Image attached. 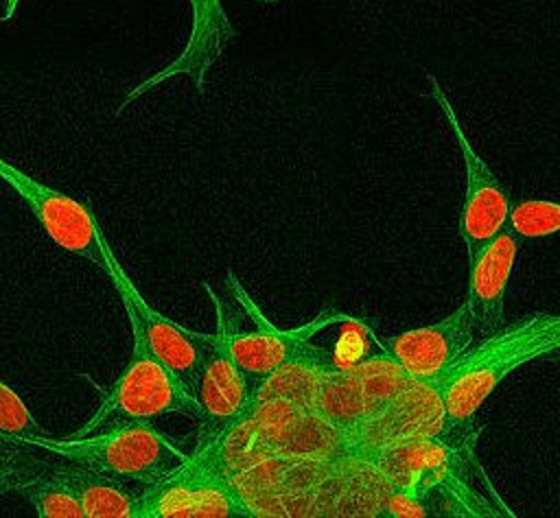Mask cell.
<instances>
[{"label":"cell","instance_id":"11","mask_svg":"<svg viewBox=\"0 0 560 518\" xmlns=\"http://www.w3.org/2000/svg\"><path fill=\"white\" fill-rule=\"evenodd\" d=\"M472 332L475 323L464 302L438 323L413 328L376 343L411 380L433 387L475 343Z\"/></svg>","mask_w":560,"mask_h":518},{"label":"cell","instance_id":"14","mask_svg":"<svg viewBox=\"0 0 560 518\" xmlns=\"http://www.w3.org/2000/svg\"><path fill=\"white\" fill-rule=\"evenodd\" d=\"M55 461L74 487L88 518H138L144 485L107 476L59 457H55Z\"/></svg>","mask_w":560,"mask_h":518},{"label":"cell","instance_id":"4","mask_svg":"<svg viewBox=\"0 0 560 518\" xmlns=\"http://www.w3.org/2000/svg\"><path fill=\"white\" fill-rule=\"evenodd\" d=\"M94 387L101 393L96 411L68 437H88L129 424H153L166 415H186L195 422L199 415L197 396L138 341H133L129 363L114 385L109 389Z\"/></svg>","mask_w":560,"mask_h":518},{"label":"cell","instance_id":"20","mask_svg":"<svg viewBox=\"0 0 560 518\" xmlns=\"http://www.w3.org/2000/svg\"><path fill=\"white\" fill-rule=\"evenodd\" d=\"M267 2H273V0H267Z\"/></svg>","mask_w":560,"mask_h":518},{"label":"cell","instance_id":"2","mask_svg":"<svg viewBox=\"0 0 560 518\" xmlns=\"http://www.w3.org/2000/svg\"><path fill=\"white\" fill-rule=\"evenodd\" d=\"M556 350H560V315L556 313L525 315L472 343L433 385L444 407V426H472L486 398L512 369Z\"/></svg>","mask_w":560,"mask_h":518},{"label":"cell","instance_id":"16","mask_svg":"<svg viewBox=\"0 0 560 518\" xmlns=\"http://www.w3.org/2000/svg\"><path fill=\"white\" fill-rule=\"evenodd\" d=\"M48 433L33 417L24 400L0 378V444L33 446Z\"/></svg>","mask_w":560,"mask_h":518},{"label":"cell","instance_id":"9","mask_svg":"<svg viewBox=\"0 0 560 518\" xmlns=\"http://www.w3.org/2000/svg\"><path fill=\"white\" fill-rule=\"evenodd\" d=\"M429 94L435 101L438 109L444 114L455 142L462 151L464 170H466V190H464V203L459 212V236L466 245L468 260L475 258L503 227L510 225V212H512V199L505 186L497 179V175L490 170V166L481 160V155L475 151L470 140L466 138L459 118L444 94L442 85L435 76H429Z\"/></svg>","mask_w":560,"mask_h":518},{"label":"cell","instance_id":"8","mask_svg":"<svg viewBox=\"0 0 560 518\" xmlns=\"http://www.w3.org/2000/svg\"><path fill=\"white\" fill-rule=\"evenodd\" d=\"M217 315V313H214ZM199 415L192 448L225 444V439L245 422H252L260 407V389L236 363L225 321L217 315L214 343L201 365L197 382Z\"/></svg>","mask_w":560,"mask_h":518},{"label":"cell","instance_id":"10","mask_svg":"<svg viewBox=\"0 0 560 518\" xmlns=\"http://www.w3.org/2000/svg\"><path fill=\"white\" fill-rule=\"evenodd\" d=\"M0 179L9 184L28 205L33 216L39 221L42 229L50 236V240L92 262L103 273H107L105 258V234L92 214V208L61 190H55L22 168L13 166L9 160L0 155Z\"/></svg>","mask_w":560,"mask_h":518},{"label":"cell","instance_id":"18","mask_svg":"<svg viewBox=\"0 0 560 518\" xmlns=\"http://www.w3.org/2000/svg\"><path fill=\"white\" fill-rule=\"evenodd\" d=\"M385 514L387 516H429V509L420 501L398 490H392L385 498Z\"/></svg>","mask_w":560,"mask_h":518},{"label":"cell","instance_id":"19","mask_svg":"<svg viewBox=\"0 0 560 518\" xmlns=\"http://www.w3.org/2000/svg\"><path fill=\"white\" fill-rule=\"evenodd\" d=\"M18 2H20V0H4V11L0 13V22H7V20L13 17V13H15V9H18Z\"/></svg>","mask_w":560,"mask_h":518},{"label":"cell","instance_id":"5","mask_svg":"<svg viewBox=\"0 0 560 518\" xmlns=\"http://www.w3.org/2000/svg\"><path fill=\"white\" fill-rule=\"evenodd\" d=\"M254 518L225 463V444L192 448L188 459L140 492L138 518Z\"/></svg>","mask_w":560,"mask_h":518},{"label":"cell","instance_id":"3","mask_svg":"<svg viewBox=\"0 0 560 518\" xmlns=\"http://www.w3.org/2000/svg\"><path fill=\"white\" fill-rule=\"evenodd\" d=\"M225 286L228 299H223L208 282H203V289L212 299L214 313L228 326L230 348L236 363L260 391L262 385L287 365L328 356V350L311 343V339L328 326L354 323L365 328L361 319L346 315L337 308H324L311 321L298 328H278L265 317L252 295L241 286L234 271H228Z\"/></svg>","mask_w":560,"mask_h":518},{"label":"cell","instance_id":"6","mask_svg":"<svg viewBox=\"0 0 560 518\" xmlns=\"http://www.w3.org/2000/svg\"><path fill=\"white\" fill-rule=\"evenodd\" d=\"M35 448L138 485H151L164 479L190 455L153 424H129L88 437L48 435Z\"/></svg>","mask_w":560,"mask_h":518},{"label":"cell","instance_id":"15","mask_svg":"<svg viewBox=\"0 0 560 518\" xmlns=\"http://www.w3.org/2000/svg\"><path fill=\"white\" fill-rule=\"evenodd\" d=\"M20 494L31 503V507L39 518H83L85 516L74 487L57 468V461L52 455L48 459V466L39 474H35L20 490Z\"/></svg>","mask_w":560,"mask_h":518},{"label":"cell","instance_id":"17","mask_svg":"<svg viewBox=\"0 0 560 518\" xmlns=\"http://www.w3.org/2000/svg\"><path fill=\"white\" fill-rule=\"evenodd\" d=\"M510 227L521 238H538L560 232V201L525 199L512 205Z\"/></svg>","mask_w":560,"mask_h":518},{"label":"cell","instance_id":"1","mask_svg":"<svg viewBox=\"0 0 560 518\" xmlns=\"http://www.w3.org/2000/svg\"><path fill=\"white\" fill-rule=\"evenodd\" d=\"M481 426L448 428L405 439L381 450L370 463L398 490L420 501L429 516L497 518L514 511L494 492L475 444Z\"/></svg>","mask_w":560,"mask_h":518},{"label":"cell","instance_id":"13","mask_svg":"<svg viewBox=\"0 0 560 518\" xmlns=\"http://www.w3.org/2000/svg\"><path fill=\"white\" fill-rule=\"evenodd\" d=\"M521 236L508 225L475 258H470L466 306L475 330L490 334L503 326L505 291L512 278Z\"/></svg>","mask_w":560,"mask_h":518},{"label":"cell","instance_id":"7","mask_svg":"<svg viewBox=\"0 0 560 518\" xmlns=\"http://www.w3.org/2000/svg\"><path fill=\"white\" fill-rule=\"evenodd\" d=\"M107 278L127 313L131 326V339L142 343L155 358H160L177 378L195 393L201 365L214 343V332L188 330L171 317L155 310L142 293L136 289L133 280L122 269L118 256L114 254L109 240H105Z\"/></svg>","mask_w":560,"mask_h":518},{"label":"cell","instance_id":"12","mask_svg":"<svg viewBox=\"0 0 560 518\" xmlns=\"http://www.w3.org/2000/svg\"><path fill=\"white\" fill-rule=\"evenodd\" d=\"M190 4V33L184 50L164 68L140 81L133 90L127 92L122 103L116 109V116L129 107V103L138 101L142 94L168 81L173 76H188L199 94L206 92L208 70L221 59L228 44L236 37V28L232 26L221 0H188Z\"/></svg>","mask_w":560,"mask_h":518}]
</instances>
